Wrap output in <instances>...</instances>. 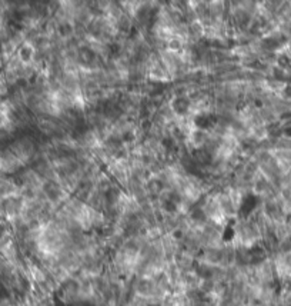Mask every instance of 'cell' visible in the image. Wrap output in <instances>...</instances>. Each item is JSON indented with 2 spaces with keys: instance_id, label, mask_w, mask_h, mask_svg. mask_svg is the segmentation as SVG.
<instances>
[{
  "instance_id": "1",
  "label": "cell",
  "mask_w": 291,
  "mask_h": 306,
  "mask_svg": "<svg viewBox=\"0 0 291 306\" xmlns=\"http://www.w3.org/2000/svg\"><path fill=\"white\" fill-rule=\"evenodd\" d=\"M145 189L147 196L150 197V200L154 202V200H159V196L166 191L167 188L166 185H164V182H163L160 177L151 176V177L145 183Z\"/></svg>"
},
{
  "instance_id": "2",
  "label": "cell",
  "mask_w": 291,
  "mask_h": 306,
  "mask_svg": "<svg viewBox=\"0 0 291 306\" xmlns=\"http://www.w3.org/2000/svg\"><path fill=\"white\" fill-rule=\"evenodd\" d=\"M210 140V132L208 131H201V129H193L191 133L188 134L187 143L191 146L193 151H197V149H203Z\"/></svg>"
},
{
  "instance_id": "3",
  "label": "cell",
  "mask_w": 291,
  "mask_h": 306,
  "mask_svg": "<svg viewBox=\"0 0 291 306\" xmlns=\"http://www.w3.org/2000/svg\"><path fill=\"white\" fill-rule=\"evenodd\" d=\"M168 105H170L173 113L177 117H187V116H190L191 102H190V99H188L187 96H184V97H173Z\"/></svg>"
},
{
  "instance_id": "4",
  "label": "cell",
  "mask_w": 291,
  "mask_h": 306,
  "mask_svg": "<svg viewBox=\"0 0 291 306\" xmlns=\"http://www.w3.org/2000/svg\"><path fill=\"white\" fill-rule=\"evenodd\" d=\"M16 56L23 65H30L33 62L35 56H36V47L33 46V43L24 42L21 46H19V49L16 52Z\"/></svg>"
},
{
  "instance_id": "5",
  "label": "cell",
  "mask_w": 291,
  "mask_h": 306,
  "mask_svg": "<svg viewBox=\"0 0 291 306\" xmlns=\"http://www.w3.org/2000/svg\"><path fill=\"white\" fill-rule=\"evenodd\" d=\"M57 36L62 40H70L74 38V23L72 20H60L57 22V30H56Z\"/></svg>"
},
{
  "instance_id": "6",
  "label": "cell",
  "mask_w": 291,
  "mask_h": 306,
  "mask_svg": "<svg viewBox=\"0 0 291 306\" xmlns=\"http://www.w3.org/2000/svg\"><path fill=\"white\" fill-rule=\"evenodd\" d=\"M184 49H186V43L180 38H171L170 40H167L166 50L170 52V53H173V55H179L180 56L184 52Z\"/></svg>"
},
{
  "instance_id": "7",
  "label": "cell",
  "mask_w": 291,
  "mask_h": 306,
  "mask_svg": "<svg viewBox=\"0 0 291 306\" xmlns=\"http://www.w3.org/2000/svg\"><path fill=\"white\" fill-rule=\"evenodd\" d=\"M283 96L286 99H291V83H284V86H283Z\"/></svg>"
},
{
  "instance_id": "8",
  "label": "cell",
  "mask_w": 291,
  "mask_h": 306,
  "mask_svg": "<svg viewBox=\"0 0 291 306\" xmlns=\"http://www.w3.org/2000/svg\"><path fill=\"white\" fill-rule=\"evenodd\" d=\"M0 175H1V159H0Z\"/></svg>"
}]
</instances>
